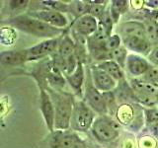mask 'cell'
Here are the masks:
<instances>
[{
  "label": "cell",
  "instance_id": "cell-15",
  "mask_svg": "<svg viewBox=\"0 0 158 148\" xmlns=\"http://www.w3.org/2000/svg\"><path fill=\"white\" fill-rule=\"evenodd\" d=\"M118 35H120L122 39H125L127 37H142L147 38L146 29L144 26V23L136 20H131V21H126L118 26Z\"/></svg>",
  "mask_w": 158,
  "mask_h": 148
},
{
  "label": "cell",
  "instance_id": "cell-7",
  "mask_svg": "<svg viewBox=\"0 0 158 148\" xmlns=\"http://www.w3.org/2000/svg\"><path fill=\"white\" fill-rule=\"evenodd\" d=\"M26 13L29 14L30 16L39 19L40 21L46 23L52 27L58 29L68 28V19L66 18V16L63 13L56 11V10L39 7L28 10Z\"/></svg>",
  "mask_w": 158,
  "mask_h": 148
},
{
  "label": "cell",
  "instance_id": "cell-5",
  "mask_svg": "<svg viewBox=\"0 0 158 148\" xmlns=\"http://www.w3.org/2000/svg\"><path fill=\"white\" fill-rule=\"evenodd\" d=\"M117 121L121 125H126L132 131L140 130L144 122L143 107L137 104H122L116 113Z\"/></svg>",
  "mask_w": 158,
  "mask_h": 148
},
{
  "label": "cell",
  "instance_id": "cell-33",
  "mask_svg": "<svg viewBox=\"0 0 158 148\" xmlns=\"http://www.w3.org/2000/svg\"><path fill=\"white\" fill-rule=\"evenodd\" d=\"M144 6L150 9H157L158 0H146V1H144Z\"/></svg>",
  "mask_w": 158,
  "mask_h": 148
},
{
  "label": "cell",
  "instance_id": "cell-12",
  "mask_svg": "<svg viewBox=\"0 0 158 148\" xmlns=\"http://www.w3.org/2000/svg\"><path fill=\"white\" fill-rule=\"evenodd\" d=\"M99 21L96 18H94L89 14H85L81 17L73 20V22L70 25V29L80 36L88 39L96 33Z\"/></svg>",
  "mask_w": 158,
  "mask_h": 148
},
{
  "label": "cell",
  "instance_id": "cell-27",
  "mask_svg": "<svg viewBox=\"0 0 158 148\" xmlns=\"http://www.w3.org/2000/svg\"><path fill=\"white\" fill-rule=\"evenodd\" d=\"M140 78L143 81L158 87V67L151 65V67L148 69V71Z\"/></svg>",
  "mask_w": 158,
  "mask_h": 148
},
{
  "label": "cell",
  "instance_id": "cell-23",
  "mask_svg": "<svg viewBox=\"0 0 158 148\" xmlns=\"http://www.w3.org/2000/svg\"><path fill=\"white\" fill-rule=\"evenodd\" d=\"M128 54L130 53H128L127 48L123 44L121 47H118V49H116V51L110 52V60L116 61L125 69L126 63H127V58L128 56Z\"/></svg>",
  "mask_w": 158,
  "mask_h": 148
},
{
  "label": "cell",
  "instance_id": "cell-3",
  "mask_svg": "<svg viewBox=\"0 0 158 148\" xmlns=\"http://www.w3.org/2000/svg\"><path fill=\"white\" fill-rule=\"evenodd\" d=\"M121 125L109 116H98L90 130L92 136L101 143L116 141L121 134Z\"/></svg>",
  "mask_w": 158,
  "mask_h": 148
},
{
  "label": "cell",
  "instance_id": "cell-2",
  "mask_svg": "<svg viewBox=\"0 0 158 148\" xmlns=\"http://www.w3.org/2000/svg\"><path fill=\"white\" fill-rule=\"evenodd\" d=\"M46 90L48 92L56 109V121L54 130H69L70 122L73 113L75 99L71 93L65 91H57L47 87Z\"/></svg>",
  "mask_w": 158,
  "mask_h": 148
},
{
  "label": "cell",
  "instance_id": "cell-31",
  "mask_svg": "<svg viewBox=\"0 0 158 148\" xmlns=\"http://www.w3.org/2000/svg\"><path fill=\"white\" fill-rule=\"evenodd\" d=\"M72 148H87V143L81 137H79V135L76 133L72 144Z\"/></svg>",
  "mask_w": 158,
  "mask_h": 148
},
{
  "label": "cell",
  "instance_id": "cell-1",
  "mask_svg": "<svg viewBox=\"0 0 158 148\" xmlns=\"http://www.w3.org/2000/svg\"><path fill=\"white\" fill-rule=\"evenodd\" d=\"M2 25H7V26L12 27L15 30H19L25 34L44 39L59 38L66 31V29H58L49 26V25L40 21L39 19L30 16L27 13L10 17L6 21H3Z\"/></svg>",
  "mask_w": 158,
  "mask_h": 148
},
{
  "label": "cell",
  "instance_id": "cell-19",
  "mask_svg": "<svg viewBox=\"0 0 158 148\" xmlns=\"http://www.w3.org/2000/svg\"><path fill=\"white\" fill-rule=\"evenodd\" d=\"M97 65L102 68L104 71H106L109 75L118 83L126 79V73L120 64L114 60H105L102 62H96Z\"/></svg>",
  "mask_w": 158,
  "mask_h": 148
},
{
  "label": "cell",
  "instance_id": "cell-24",
  "mask_svg": "<svg viewBox=\"0 0 158 148\" xmlns=\"http://www.w3.org/2000/svg\"><path fill=\"white\" fill-rule=\"evenodd\" d=\"M105 49L107 52H112L123 46V39L120 35L113 34L105 39Z\"/></svg>",
  "mask_w": 158,
  "mask_h": 148
},
{
  "label": "cell",
  "instance_id": "cell-32",
  "mask_svg": "<svg viewBox=\"0 0 158 148\" xmlns=\"http://www.w3.org/2000/svg\"><path fill=\"white\" fill-rule=\"evenodd\" d=\"M147 130H148V132H149V134H151L153 137L156 138L158 141V122L154 123V125H152L150 126H148Z\"/></svg>",
  "mask_w": 158,
  "mask_h": 148
},
{
  "label": "cell",
  "instance_id": "cell-22",
  "mask_svg": "<svg viewBox=\"0 0 158 148\" xmlns=\"http://www.w3.org/2000/svg\"><path fill=\"white\" fill-rule=\"evenodd\" d=\"M39 7L41 8H48L52 10L61 12V13H69V2L62 1H53V0H46V1H38Z\"/></svg>",
  "mask_w": 158,
  "mask_h": 148
},
{
  "label": "cell",
  "instance_id": "cell-9",
  "mask_svg": "<svg viewBox=\"0 0 158 148\" xmlns=\"http://www.w3.org/2000/svg\"><path fill=\"white\" fill-rule=\"evenodd\" d=\"M40 96H39V103H40V110H41L42 116L48 130L52 133L54 130V121H56V109H54L53 102L49 96L48 92L43 87H39Z\"/></svg>",
  "mask_w": 158,
  "mask_h": 148
},
{
  "label": "cell",
  "instance_id": "cell-4",
  "mask_svg": "<svg viewBox=\"0 0 158 148\" xmlns=\"http://www.w3.org/2000/svg\"><path fill=\"white\" fill-rule=\"evenodd\" d=\"M97 117V113L87 105L83 99L75 101L70 130L75 132H87L91 130Z\"/></svg>",
  "mask_w": 158,
  "mask_h": 148
},
{
  "label": "cell",
  "instance_id": "cell-11",
  "mask_svg": "<svg viewBox=\"0 0 158 148\" xmlns=\"http://www.w3.org/2000/svg\"><path fill=\"white\" fill-rule=\"evenodd\" d=\"M151 67V63L148 61L147 57L136 53L131 52L127 58L126 70L132 78H140Z\"/></svg>",
  "mask_w": 158,
  "mask_h": 148
},
{
  "label": "cell",
  "instance_id": "cell-13",
  "mask_svg": "<svg viewBox=\"0 0 158 148\" xmlns=\"http://www.w3.org/2000/svg\"><path fill=\"white\" fill-rule=\"evenodd\" d=\"M66 82L71 87L75 95L83 99L84 94V86L86 81V65L81 62L78 63L77 67L75 68L71 74L65 75Z\"/></svg>",
  "mask_w": 158,
  "mask_h": 148
},
{
  "label": "cell",
  "instance_id": "cell-8",
  "mask_svg": "<svg viewBox=\"0 0 158 148\" xmlns=\"http://www.w3.org/2000/svg\"><path fill=\"white\" fill-rule=\"evenodd\" d=\"M59 38L44 39L43 42L35 44L33 47L25 48L27 53V60L28 62L43 60L48 57H51L52 54L57 51L59 44Z\"/></svg>",
  "mask_w": 158,
  "mask_h": 148
},
{
  "label": "cell",
  "instance_id": "cell-35",
  "mask_svg": "<svg viewBox=\"0 0 158 148\" xmlns=\"http://www.w3.org/2000/svg\"><path fill=\"white\" fill-rule=\"evenodd\" d=\"M157 148H158V145H157Z\"/></svg>",
  "mask_w": 158,
  "mask_h": 148
},
{
  "label": "cell",
  "instance_id": "cell-21",
  "mask_svg": "<svg viewBox=\"0 0 158 148\" xmlns=\"http://www.w3.org/2000/svg\"><path fill=\"white\" fill-rule=\"evenodd\" d=\"M88 11L87 14L96 18L98 21L107 12L110 1H103V0H88Z\"/></svg>",
  "mask_w": 158,
  "mask_h": 148
},
{
  "label": "cell",
  "instance_id": "cell-28",
  "mask_svg": "<svg viewBox=\"0 0 158 148\" xmlns=\"http://www.w3.org/2000/svg\"><path fill=\"white\" fill-rule=\"evenodd\" d=\"M137 147V140L135 139V135L127 134L122 139L120 143V148H136Z\"/></svg>",
  "mask_w": 158,
  "mask_h": 148
},
{
  "label": "cell",
  "instance_id": "cell-26",
  "mask_svg": "<svg viewBox=\"0 0 158 148\" xmlns=\"http://www.w3.org/2000/svg\"><path fill=\"white\" fill-rule=\"evenodd\" d=\"M158 141L151 134H144L137 139L138 148H157Z\"/></svg>",
  "mask_w": 158,
  "mask_h": 148
},
{
  "label": "cell",
  "instance_id": "cell-14",
  "mask_svg": "<svg viewBox=\"0 0 158 148\" xmlns=\"http://www.w3.org/2000/svg\"><path fill=\"white\" fill-rule=\"evenodd\" d=\"M123 39V44L125 46L127 51H132V53L139 54L142 56H147L153 48V44L150 43L148 38L142 37H127Z\"/></svg>",
  "mask_w": 158,
  "mask_h": 148
},
{
  "label": "cell",
  "instance_id": "cell-29",
  "mask_svg": "<svg viewBox=\"0 0 158 148\" xmlns=\"http://www.w3.org/2000/svg\"><path fill=\"white\" fill-rule=\"evenodd\" d=\"M9 7L11 8L13 11H19V10H26L29 6L31 1H27V0H21V1H9Z\"/></svg>",
  "mask_w": 158,
  "mask_h": 148
},
{
  "label": "cell",
  "instance_id": "cell-10",
  "mask_svg": "<svg viewBox=\"0 0 158 148\" xmlns=\"http://www.w3.org/2000/svg\"><path fill=\"white\" fill-rule=\"evenodd\" d=\"M91 77L94 86L102 93L115 91L118 86V82L114 78H112L109 74L100 68L96 63L90 65Z\"/></svg>",
  "mask_w": 158,
  "mask_h": 148
},
{
  "label": "cell",
  "instance_id": "cell-18",
  "mask_svg": "<svg viewBox=\"0 0 158 148\" xmlns=\"http://www.w3.org/2000/svg\"><path fill=\"white\" fill-rule=\"evenodd\" d=\"M69 30H70V27L67 28L64 34L60 36L58 48L56 51L58 56L65 59V60L68 57L75 54V43H74V39H72L71 35L68 32Z\"/></svg>",
  "mask_w": 158,
  "mask_h": 148
},
{
  "label": "cell",
  "instance_id": "cell-17",
  "mask_svg": "<svg viewBox=\"0 0 158 148\" xmlns=\"http://www.w3.org/2000/svg\"><path fill=\"white\" fill-rule=\"evenodd\" d=\"M0 61L4 66H21L27 63V53L25 49L19 51H4L0 53Z\"/></svg>",
  "mask_w": 158,
  "mask_h": 148
},
{
  "label": "cell",
  "instance_id": "cell-34",
  "mask_svg": "<svg viewBox=\"0 0 158 148\" xmlns=\"http://www.w3.org/2000/svg\"><path fill=\"white\" fill-rule=\"evenodd\" d=\"M131 3V6L133 7V9H135V10H140L143 6H144V1H130Z\"/></svg>",
  "mask_w": 158,
  "mask_h": 148
},
{
  "label": "cell",
  "instance_id": "cell-30",
  "mask_svg": "<svg viewBox=\"0 0 158 148\" xmlns=\"http://www.w3.org/2000/svg\"><path fill=\"white\" fill-rule=\"evenodd\" d=\"M147 59L151 63V65L158 67V46L153 47L152 51L147 56Z\"/></svg>",
  "mask_w": 158,
  "mask_h": 148
},
{
  "label": "cell",
  "instance_id": "cell-16",
  "mask_svg": "<svg viewBox=\"0 0 158 148\" xmlns=\"http://www.w3.org/2000/svg\"><path fill=\"white\" fill-rule=\"evenodd\" d=\"M76 132L69 130H54L51 133L49 146L51 148H72Z\"/></svg>",
  "mask_w": 158,
  "mask_h": 148
},
{
  "label": "cell",
  "instance_id": "cell-25",
  "mask_svg": "<svg viewBox=\"0 0 158 148\" xmlns=\"http://www.w3.org/2000/svg\"><path fill=\"white\" fill-rule=\"evenodd\" d=\"M143 113H144V122L146 127L158 122V108H143Z\"/></svg>",
  "mask_w": 158,
  "mask_h": 148
},
{
  "label": "cell",
  "instance_id": "cell-6",
  "mask_svg": "<svg viewBox=\"0 0 158 148\" xmlns=\"http://www.w3.org/2000/svg\"><path fill=\"white\" fill-rule=\"evenodd\" d=\"M83 100L85 101V103L97 115L99 116L109 115L105 99L103 97V93L99 91L94 86L91 77L90 66L88 65L86 66V81H85V86H84Z\"/></svg>",
  "mask_w": 158,
  "mask_h": 148
},
{
  "label": "cell",
  "instance_id": "cell-20",
  "mask_svg": "<svg viewBox=\"0 0 158 148\" xmlns=\"http://www.w3.org/2000/svg\"><path fill=\"white\" fill-rule=\"evenodd\" d=\"M130 5V1H127V0H112V1H110L109 12H110L114 24H118L121 17L127 13Z\"/></svg>",
  "mask_w": 158,
  "mask_h": 148
}]
</instances>
